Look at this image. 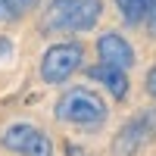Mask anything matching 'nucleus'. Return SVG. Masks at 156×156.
<instances>
[{
	"label": "nucleus",
	"instance_id": "nucleus-1",
	"mask_svg": "<svg viewBox=\"0 0 156 156\" xmlns=\"http://www.w3.org/2000/svg\"><path fill=\"white\" fill-rule=\"evenodd\" d=\"M103 12V0H53L44 12V28L90 31Z\"/></svg>",
	"mask_w": 156,
	"mask_h": 156
},
{
	"label": "nucleus",
	"instance_id": "nucleus-2",
	"mask_svg": "<svg viewBox=\"0 0 156 156\" xmlns=\"http://www.w3.org/2000/svg\"><path fill=\"white\" fill-rule=\"evenodd\" d=\"M56 119L69 125L94 128L106 119V103H103L100 94H94L87 87H72L56 100Z\"/></svg>",
	"mask_w": 156,
	"mask_h": 156
},
{
	"label": "nucleus",
	"instance_id": "nucleus-3",
	"mask_svg": "<svg viewBox=\"0 0 156 156\" xmlns=\"http://www.w3.org/2000/svg\"><path fill=\"white\" fill-rule=\"evenodd\" d=\"M81 59H84V47L78 41H66V44L47 47L44 56H41V78H44V84H62V81H69V75L78 72Z\"/></svg>",
	"mask_w": 156,
	"mask_h": 156
},
{
	"label": "nucleus",
	"instance_id": "nucleus-4",
	"mask_svg": "<svg viewBox=\"0 0 156 156\" xmlns=\"http://www.w3.org/2000/svg\"><path fill=\"white\" fill-rule=\"evenodd\" d=\"M0 144H3L9 153H22V156H53L50 137L37 125H31V122L9 125L6 131H3V137H0Z\"/></svg>",
	"mask_w": 156,
	"mask_h": 156
},
{
	"label": "nucleus",
	"instance_id": "nucleus-5",
	"mask_svg": "<svg viewBox=\"0 0 156 156\" xmlns=\"http://www.w3.org/2000/svg\"><path fill=\"white\" fill-rule=\"evenodd\" d=\"M97 53H100L103 62H109V66H119V69H131L134 66V50H131V44H128L122 34H115V31L100 34Z\"/></svg>",
	"mask_w": 156,
	"mask_h": 156
},
{
	"label": "nucleus",
	"instance_id": "nucleus-6",
	"mask_svg": "<svg viewBox=\"0 0 156 156\" xmlns=\"http://www.w3.org/2000/svg\"><path fill=\"white\" fill-rule=\"evenodd\" d=\"M87 78H90V81L106 84V90H109L112 97H119V100L128 94V78H125V69H119V66H109V62L90 66L87 69Z\"/></svg>",
	"mask_w": 156,
	"mask_h": 156
},
{
	"label": "nucleus",
	"instance_id": "nucleus-7",
	"mask_svg": "<svg viewBox=\"0 0 156 156\" xmlns=\"http://www.w3.org/2000/svg\"><path fill=\"white\" fill-rule=\"evenodd\" d=\"M147 122L144 119H134V122H128L125 128H122V134L115 137V144H112V150H115V156H134L137 153V147L144 144V137H147Z\"/></svg>",
	"mask_w": 156,
	"mask_h": 156
},
{
	"label": "nucleus",
	"instance_id": "nucleus-8",
	"mask_svg": "<svg viewBox=\"0 0 156 156\" xmlns=\"http://www.w3.org/2000/svg\"><path fill=\"white\" fill-rule=\"evenodd\" d=\"M115 6H119V12H122L125 22L137 25V22H144L150 16V9L156 6V0H115Z\"/></svg>",
	"mask_w": 156,
	"mask_h": 156
},
{
	"label": "nucleus",
	"instance_id": "nucleus-9",
	"mask_svg": "<svg viewBox=\"0 0 156 156\" xmlns=\"http://www.w3.org/2000/svg\"><path fill=\"white\" fill-rule=\"evenodd\" d=\"M37 9V0H0V22H12Z\"/></svg>",
	"mask_w": 156,
	"mask_h": 156
},
{
	"label": "nucleus",
	"instance_id": "nucleus-10",
	"mask_svg": "<svg viewBox=\"0 0 156 156\" xmlns=\"http://www.w3.org/2000/svg\"><path fill=\"white\" fill-rule=\"evenodd\" d=\"M147 94H150V97L156 100V66H153V69L147 72Z\"/></svg>",
	"mask_w": 156,
	"mask_h": 156
},
{
	"label": "nucleus",
	"instance_id": "nucleus-11",
	"mask_svg": "<svg viewBox=\"0 0 156 156\" xmlns=\"http://www.w3.org/2000/svg\"><path fill=\"white\" fill-rule=\"evenodd\" d=\"M9 56H12V44L6 37H0V59H9Z\"/></svg>",
	"mask_w": 156,
	"mask_h": 156
},
{
	"label": "nucleus",
	"instance_id": "nucleus-12",
	"mask_svg": "<svg viewBox=\"0 0 156 156\" xmlns=\"http://www.w3.org/2000/svg\"><path fill=\"white\" fill-rule=\"evenodd\" d=\"M147 31H150V34L156 37V6L150 9V16H147Z\"/></svg>",
	"mask_w": 156,
	"mask_h": 156
}]
</instances>
